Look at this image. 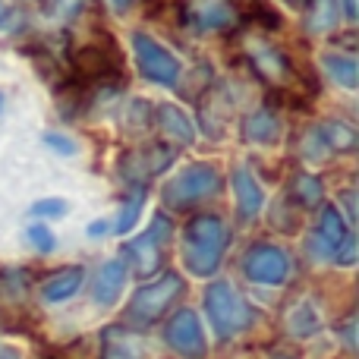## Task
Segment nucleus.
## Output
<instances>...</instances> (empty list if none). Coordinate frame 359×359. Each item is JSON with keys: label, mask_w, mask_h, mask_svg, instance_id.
<instances>
[{"label": "nucleus", "mask_w": 359, "mask_h": 359, "mask_svg": "<svg viewBox=\"0 0 359 359\" xmlns=\"http://www.w3.org/2000/svg\"><path fill=\"white\" fill-rule=\"evenodd\" d=\"M230 243L227 224L217 215H196L183 227V265L196 278H208L217 271L224 249Z\"/></svg>", "instance_id": "nucleus-1"}, {"label": "nucleus", "mask_w": 359, "mask_h": 359, "mask_svg": "<svg viewBox=\"0 0 359 359\" xmlns=\"http://www.w3.org/2000/svg\"><path fill=\"white\" fill-rule=\"evenodd\" d=\"M205 312H208V322L215 328L217 337H236L255 322V312L227 280H215V284L205 290Z\"/></svg>", "instance_id": "nucleus-2"}, {"label": "nucleus", "mask_w": 359, "mask_h": 359, "mask_svg": "<svg viewBox=\"0 0 359 359\" xmlns=\"http://www.w3.org/2000/svg\"><path fill=\"white\" fill-rule=\"evenodd\" d=\"M217 189H221V174L215 164H189L183 168V174L164 183L161 198L168 208H189V205L215 196Z\"/></svg>", "instance_id": "nucleus-3"}, {"label": "nucleus", "mask_w": 359, "mask_h": 359, "mask_svg": "<svg viewBox=\"0 0 359 359\" xmlns=\"http://www.w3.org/2000/svg\"><path fill=\"white\" fill-rule=\"evenodd\" d=\"M170 236H174V224H170L168 215H155L151 227L145 233H139L130 246H123L126 259H130V268L136 278H151V274L161 268L164 262V249H168Z\"/></svg>", "instance_id": "nucleus-4"}, {"label": "nucleus", "mask_w": 359, "mask_h": 359, "mask_svg": "<svg viewBox=\"0 0 359 359\" xmlns=\"http://www.w3.org/2000/svg\"><path fill=\"white\" fill-rule=\"evenodd\" d=\"M180 293H183L180 274H161L158 280H151V284L139 287V290L133 293V303H130V309H126V316H130V322H136V325L158 322V318L174 306V299Z\"/></svg>", "instance_id": "nucleus-5"}, {"label": "nucleus", "mask_w": 359, "mask_h": 359, "mask_svg": "<svg viewBox=\"0 0 359 359\" xmlns=\"http://www.w3.org/2000/svg\"><path fill=\"white\" fill-rule=\"evenodd\" d=\"M133 54H136V63H139V73L145 79L158 82V86H168L174 88L180 82V60L164 48L158 38L145 35V32H133Z\"/></svg>", "instance_id": "nucleus-6"}, {"label": "nucleus", "mask_w": 359, "mask_h": 359, "mask_svg": "<svg viewBox=\"0 0 359 359\" xmlns=\"http://www.w3.org/2000/svg\"><path fill=\"white\" fill-rule=\"evenodd\" d=\"M243 271L255 284L280 287L290 278V255L280 246H271V243H255L246 252V259H243Z\"/></svg>", "instance_id": "nucleus-7"}, {"label": "nucleus", "mask_w": 359, "mask_h": 359, "mask_svg": "<svg viewBox=\"0 0 359 359\" xmlns=\"http://www.w3.org/2000/svg\"><path fill=\"white\" fill-rule=\"evenodd\" d=\"M164 341L183 359H205V353H208V341H205L202 322H198V316L192 309H180L177 316L170 318L168 328H164Z\"/></svg>", "instance_id": "nucleus-8"}, {"label": "nucleus", "mask_w": 359, "mask_h": 359, "mask_svg": "<svg viewBox=\"0 0 359 359\" xmlns=\"http://www.w3.org/2000/svg\"><path fill=\"white\" fill-rule=\"evenodd\" d=\"M183 19L189 29L215 35V32H227L240 22L233 0H186L183 4Z\"/></svg>", "instance_id": "nucleus-9"}, {"label": "nucleus", "mask_w": 359, "mask_h": 359, "mask_svg": "<svg viewBox=\"0 0 359 359\" xmlns=\"http://www.w3.org/2000/svg\"><path fill=\"white\" fill-rule=\"evenodd\" d=\"M177 151L170 149V145H149V149H133L126 151L123 158H120V174L123 180H130V183H136V189H142L145 183H149L155 174H161V170H168L170 164H174Z\"/></svg>", "instance_id": "nucleus-10"}, {"label": "nucleus", "mask_w": 359, "mask_h": 359, "mask_svg": "<svg viewBox=\"0 0 359 359\" xmlns=\"http://www.w3.org/2000/svg\"><path fill=\"white\" fill-rule=\"evenodd\" d=\"M347 240H350V230H347V224H344L341 211H337L334 205H325L322 217H318V224H316V233H312V249H316V255L334 259L337 249Z\"/></svg>", "instance_id": "nucleus-11"}, {"label": "nucleus", "mask_w": 359, "mask_h": 359, "mask_svg": "<svg viewBox=\"0 0 359 359\" xmlns=\"http://www.w3.org/2000/svg\"><path fill=\"white\" fill-rule=\"evenodd\" d=\"M246 54H249V60H252L255 73H259L265 82H274V86H280V82L290 79V73H293L290 60H287V54H284V50H278L274 44H268V41H249L246 44Z\"/></svg>", "instance_id": "nucleus-12"}, {"label": "nucleus", "mask_w": 359, "mask_h": 359, "mask_svg": "<svg viewBox=\"0 0 359 359\" xmlns=\"http://www.w3.org/2000/svg\"><path fill=\"white\" fill-rule=\"evenodd\" d=\"M101 359H145V341L126 325H111L104 331Z\"/></svg>", "instance_id": "nucleus-13"}, {"label": "nucleus", "mask_w": 359, "mask_h": 359, "mask_svg": "<svg viewBox=\"0 0 359 359\" xmlns=\"http://www.w3.org/2000/svg\"><path fill=\"white\" fill-rule=\"evenodd\" d=\"M123 287H126V265L120 259L104 262L92 284V297L98 306H114L120 299V293H123Z\"/></svg>", "instance_id": "nucleus-14"}, {"label": "nucleus", "mask_w": 359, "mask_h": 359, "mask_svg": "<svg viewBox=\"0 0 359 359\" xmlns=\"http://www.w3.org/2000/svg\"><path fill=\"white\" fill-rule=\"evenodd\" d=\"M230 183H233V198H236V211H240V217L259 215L262 205H265V192H262L259 180L249 174L246 168H236L233 177H230Z\"/></svg>", "instance_id": "nucleus-15"}, {"label": "nucleus", "mask_w": 359, "mask_h": 359, "mask_svg": "<svg viewBox=\"0 0 359 359\" xmlns=\"http://www.w3.org/2000/svg\"><path fill=\"white\" fill-rule=\"evenodd\" d=\"M155 120H158V126H161L164 136H170L174 142H180V145L196 142V126H192V120L186 117L177 104H158L155 107Z\"/></svg>", "instance_id": "nucleus-16"}, {"label": "nucleus", "mask_w": 359, "mask_h": 359, "mask_svg": "<svg viewBox=\"0 0 359 359\" xmlns=\"http://www.w3.org/2000/svg\"><path fill=\"white\" fill-rule=\"evenodd\" d=\"M243 139L246 142H259V145H271L280 139V120L274 111L262 107V111L249 114L246 123H243Z\"/></svg>", "instance_id": "nucleus-17"}, {"label": "nucleus", "mask_w": 359, "mask_h": 359, "mask_svg": "<svg viewBox=\"0 0 359 359\" xmlns=\"http://www.w3.org/2000/svg\"><path fill=\"white\" fill-rule=\"evenodd\" d=\"M79 287H82V268H76V265L63 268V271L50 274L41 284V299H48V303H63V299H69Z\"/></svg>", "instance_id": "nucleus-18"}, {"label": "nucleus", "mask_w": 359, "mask_h": 359, "mask_svg": "<svg viewBox=\"0 0 359 359\" xmlns=\"http://www.w3.org/2000/svg\"><path fill=\"white\" fill-rule=\"evenodd\" d=\"M322 67L328 69L331 79L341 82L344 88H356L359 86V63H356L353 54H344V50H325Z\"/></svg>", "instance_id": "nucleus-19"}, {"label": "nucleus", "mask_w": 359, "mask_h": 359, "mask_svg": "<svg viewBox=\"0 0 359 359\" xmlns=\"http://www.w3.org/2000/svg\"><path fill=\"white\" fill-rule=\"evenodd\" d=\"M341 22V0H309V10H306V29L312 35H322V32L337 29Z\"/></svg>", "instance_id": "nucleus-20"}, {"label": "nucleus", "mask_w": 359, "mask_h": 359, "mask_svg": "<svg viewBox=\"0 0 359 359\" xmlns=\"http://www.w3.org/2000/svg\"><path fill=\"white\" fill-rule=\"evenodd\" d=\"M290 198H297L299 205H306V208H312V205H318L325 198V186L322 180L316 174H297L290 183Z\"/></svg>", "instance_id": "nucleus-21"}, {"label": "nucleus", "mask_w": 359, "mask_h": 359, "mask_svg": "<svg viewBox=\"0 0 359 359\" xmlns=\"http://www.w3.org/2000/svg\"><path fill=\"white\" fill-rule=\"evenodd\" d=\"M318 130H322V136H325V142H328L331 151H353V145H356L353 126L341 123V120H328V123H322Z\"/></svg>", "instance_id": "nucleus-22"}, {"label": "nucleus", "mask_w": 359, "mask_h": 359, "mask_svg": "<svg viewBox=\"0 0 359 359\" xmlns=\"http://www.w3.org/2000/svg\"><path fill=\"white\" fill-rule=\"evenodd\" d=\"M139 211H142V189H136L123 202V208H120V217H117V233H130V227L136 224Z\"/></svg>", "instance_id": "nucleus-23"}, {"label": "nucleus", "mask_w": 359, "mask_h": 359, "mask_svg": "<svg viewBox=\"0 0 359 359\" xmlns=\"http://www.w3.org/2000/svg\"><path fill=\"white\" fill-rule=\"evenodd\" d=\"M29 243L38 249V252H50V249H54V233H50L48 224H32L29 227Z\"/></svg>", "instance_id": "nucleus-24"}, {"label": "nucleus", "mask_w": 359, "mask_h": 359, "mask_svg": "<svg viewBox=\"0 0 359 359\" xmlns=\"http://www.w3.org/2000/svg\"><path fill=\"white\" fill-rule=\"evenodd\" d=\"M303 155L312 158V161H316V158H328V155H331V149H328V142H325V136H322V130H318V126L309 133V136H306Z\"/></svg>", "instance_id": "nucleus-25"}, {"label": "nucleus", "mask_w": 359, "mask_h": 359, "mask_svg": "<svg viewBox=\"0 0 359 359\" xmlns=\"http://www.w3.org/2000/svg\"><path fill=\"white\" fill-rule=\"evenodd\" d=\"M67 211V202H60V198H44V202H35L32 205V215L35 217H57V215H63Z\"/></svg>", "instance_id": "nucleus-26"}, {"label": "nucleus", "mask_w": 359, "mask_h": 359, "mask_svg": "<svg viewBox=\"0 0 359 359\" xmlns=\"http://www.w3.org/2000/svg\"><path fill=\"white\" fill-rule=\"evenodd\" d=\"M44 142H48L54 151H60V155H73V151H76V142H73V139L57 136V133H48V136H44Z\"/></svg>", "instance_id": "nucleus-27"}, {"label": "nucleus", "mask_w": 359, "mask_h": 359, "mask_svg": "<svg viewBox=\"0 0 359 359\" xmlns=\"http://www.w3.org/2000/svg\"><path fill=\"white\" fill-rule=\"evenodd\" d=\"M82 6V0H54V13L57 16H67V13H76Z\"/></svg>", "instance_id": "nucleus-28"}, {"label": "nucleus", "mask_w": 359, "mask_h": 359, "mask_svg": "<svg viewBox=\"0 0 359 359\" xmlns=\"http://www.w3.org/2000/svg\"><path fill=\"white\" fill-rule=\"evenodd\" d=\"M107 4H111L117 13H126V10H130V6H133V0H107Z\"/></svg>", "instance_id": "nucleus-29"}, {"label": "nucleus", "mask_w": 359, "mask_h": 359, "mask_svg": "<svg viewBox=\"0 0 359 359\" xmlns=\"http://www.w3.org/2000/svg\"><path fill=\"white\" fill-rule=\"evenodd\" d=\"M0 359H22V356H19V350H13V347H0Z\"/></svg>", "instance_id": "nucleus-30"}, {"label": "nucleus", "mask_w": 359, "mask_h": 359, "mask_svg": "<svg viewBox=\"0 0 359 359\" xmlns=\"http://www.w3.org/2000/svg\"><path fill=\"white\" fill-rule=\"evenodd\" d=\"M104 230H107V224H104V221H95L92 227H88V233H92V236H98V233H104Z\"/></svg>", "instance_id": "nucleus-31"}, {"label": "nucleus", "mask_w": 359, "mask_h": 359, "mask_svg": "<svg viewBox=\"0 0 359 359\" xmlns=\"http://www.w3.org/2000/svg\"><path fill=\"white\" fill-rule=\"evenodd\" d=\"M287 6H290V10H299V6H303V0H284Z\"/></svg>", "instance_id": "nucleus-32"}, {"label": "nucleus", "mask_w": 359, "mask_h": 359, "mask_svg": "<svg viewBox=\"0 0 359 359\" xmlns=\"http://www.w3.org/2000/svg\"><path fill=\"white\" fill-rule=\"evenodd\" d=\"M0 111H4V95H0Z\"/></svg>", "instance_id": "nucleus-33"}]
</instances>
